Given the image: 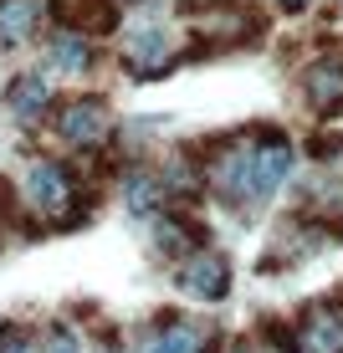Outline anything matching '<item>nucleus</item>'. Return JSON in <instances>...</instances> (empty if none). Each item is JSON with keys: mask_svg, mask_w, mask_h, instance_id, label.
Listing matches in <instances>:
<instances>
[{"mask_svg": "<svg viewBox=\"0 0 343 353\" xmlns=\"http://www.w3.org/2000/svg\"><path fill=\"white\" fill-rule=\"evenodd\" d=\"M0 353H31V343L16 333V327H0Z\"/></svg>", "mask_w": 343, "mask_h": 353, "instance_id": "16", "label": "nucleus"}, {"mask_svg": "<svg viewBox=\"0 0 343 353\" xmlns=\"http://www.w3.org/2000/svg\"><path fill=\"white\" fill-rule=\"evenodd\" d=\"M313 159H328V164H343V133H323V139L308 143Z\"/></svg>", "mask_w": 343, "mask_h": 353, "instance_id": "14", "label": "nucleus"}, {"mask_svg": "<svg viewBox=\"0 0 343 353\" xmlns=\"http://www.w3.org/2000/svg\"><path fill=\"white\" fill-rule=\"evenodd\" d=\"M200 348H205L200 323H164L149 343H144V353H200Z\"/></svg>", "mask_w": 343, "mask_h": 353, "instance_id": "10", "label": "nucleus"}, {"mask_svg": "<svg viewBox=\"0 0 343 353\" xmlns=\"http://www.w3.org/2000/svg\"><path fill=\"white\" fill-rule=\"evenodd\" d=\"M159 251H164V256H179V251H185V225H169V221H159Z\"/></svg>", "mask_w": 343, "mask_h": 353, "instance_id": "15", "label": "nucleus"}, {"mask_svg": "<svg viewBox=\"0 0 343 353\" xmlns=\"http://www.w3.org/2000/svg\"><path fill=\"white\" fill-rule=\"evenodd\" d=\"M277 6H282V10H302L308 0H277Z\"/></svg>", "mask_w": 343, "mask_h": 353, "instance_id": "18", "label": "nucleus"}, {"mask_svg": "<svg viewBox=\"0 0 343 353\" xmlns=\"http://www.w3.org/2000/svg\"><path fill=\"white\" fill-rule=\"evenodd\" d=\"M26 194H31L36 210H46V215H57V221H67L72 179H67V169H62V164H52V159L31 164V174H26Z\"/></svg>", "mask_w": 343, "mask_h": 353, "instance_id": "4", "label": "nucleus"}, {"mask_svg": "<svg viewBox=\"0 0 343 353\" xmlns=\"http://www.w3.org/2000/svg\"><path fill=\"white\" fill-rule=\"evenodd\" d=\"M308 97H313L317 113H333L343 103V62H317L308 72Z\"/></svg>", "mask_w": 343, "mask_h": 353, "instance_id": "9", "label": "nucleus"}, {"mask_svg": "<svg viewBox=\"0 0 343 353\" xmlns=\"http://www.w3.org/2000/svg\"><path fill=\"white\" fill-rule=\"evenodd\" d=\"M108 128H113V118H108V103H103V97H77V103H67L62 118H57V133H62L67 143H82V149L103 143Z\"/></svg>", "mask_w": 343, "mask_h": 353, "instance_id": "2", "label": "nucleus"}, {"mask_svg": "<svg viewBox=\"0 0 343 353\" xmlns=\"http://www.w3.org/2000/svg\"><path fill=\"white\" fill-rule=\"evenodd\" d=\"M231 353H251V348H246V343H236V348H231Z\"/></svg>", "mask_w": 343, "mask_h": 353, "instance_id": "19", "label": "nucleus"}, {"mask_svg": "<svg viewBox=\"0 0 343 353\" xmlns=\"http://www.w3.org/2000/svg\"><path fill=\"white\" fill-rule=\"evenodd\" d=\"M36 26V0H6L0 6V36L6 41H26Z\"/></svg>", "mask_w": 343, "mask_h": 353, "instance_id": "11", "label": "nucleus"}, {"mask_svg": "<svg viewBox=\"0 0 343 353\" xmlns=\"http://www.w3.org/2000/svg\"><path fill=\"white\" fill-rule=\"evenodd\" d=\"M52 62L62 67V72H88L92 57H88V41H82V31H62V36H57V41H52Z\"/></svg>", "mask_w": 343, "mask_h": 353, "instance_id": "12", "label": "nucleus"}, {"mask_svg": "<svg viewBox=\"0 0 343 353\" xmlns=\"http://www.w3.org/2000/svg\"><path fill=\"white\" fill-rule=\"evenodd\" d=\"M46 353H77V338H72L67 327H57V333H52V348H46Z\"/></svg>", "mask_w": 343, "mask_h": 353, "instance_id": "17", "label": "nucleus"}, {"mask_svg": "<svg viewBox=\"0 0 343 353\" xmlns=\"http://www.w3.org/2000/svg\"><path fill=\"white\" fill-rule=\"evenodd\" d=\"M10 113L21 118V123H31V118H41L46 108H52V88H46V77H16L6 92Z\"/></svg>", "mask_w": 343, "mask_h": 353, "instance_id": "8", "label": "nucleus"}, {"mask_svg": "<svg viewBox=\"0 0 343 353\" xmlns=\"http://www.w3.org/2000/svg\"><path fill=\"white\" fill-rule=\"evenodd\" d=\"M179 287H185L190 297H200V302L231 297V261L220 256V251H195L185 261V272H179Z\"/></svg>", "mask_w": 343, "mask_h": 353, "instance_id": "3", "label": "nucleus"}, {"mask_svg": "<svg viewBox=\"0 0 343 353\" xmlns=\"http://www.w3.org/2000/svg\"><path fill=\"white\" fill-rule=\"evenodd\" d=\"M128 72L133 77H154V72H164V62H169V36L159 31V26H139L128 36Z\"/></svg>", "mask_w": 343, "mask_h": 353, "instance_id": "7", "label": "nucleus"}, {"mask_svg": "<svg viewBox=\"0 0 343 353\" xmlns=\"http://www.w3.org/2000/svg\"><path fill=\"white\" fill-rule=\"evenodd\" d=\"M287 174H292V143L282 139V133H272V139L246 159V194L272 200V194L287 185Z\"/></svg>", "mask_w": 343, "mask_h": 353, "instance_id": "1", "label": "nucleus"}, {"mask_svg": "<svg viewBox=\"0 0 343 353\" xmlns=\"http://www.w3.org/2000/svg\"><path fill=\"white\" fill-rule=\"evenodd\" d=\"M52 16L67 31H113L118 6L113 0H52Z\"/></svg>", "mask_w": 343, "mask_h": 353, "instance_id": "6", "label": "nucleus"}, {"mask_svg": "<svg viewBox=\"0 0 343 353\" xmlns=\"http://www.w3.org/2000/svg\"><path fill=\"white\" fill-rule=\"evenodd\" d=\"M302 353H343V297L317 302L302 323Z\"/></svg>", "mask_w": 343, "mask_h": 353, "instance_id": "5", "label": "nucleus"}, {"mask_svg": "<svg viewBox=\"0 0 343 353\" xmlns=\"http://www.w3.org/2000/svg\"><path fill=\"white\" fill-rule=\"evenodd\" d=\"M159 200H164V185L149 174H139V179H128V210H159Z\"/></svg>", "mask_w": 343, "mask_h": 353, "instance_id": "13", "label": "nucleus"}]
</instances>
